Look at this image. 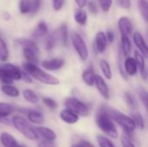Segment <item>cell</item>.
Returning a JSON list of instances; mask_svg holds the SVG:
<instances>
[{"label": "cell", "instance_id": "6da1fadb", "mask_svg": "<svg viewBox=\"0 0 148 147\" xmlns=\"http://www.w3.org/2000/svg\"><path fill=\"white\" fill-rule=\"evenodd\" d=\"M101 110H102L106 114H108L112 120L116 121L122 127V129L125 132V133L127 134V136L131 139V137L133 136V134L136 129L135 124L131 117L122 113L121 112H120L113 107H108V106L101 107Z\"/></svg>", "mask_w": 148, "mask_h": 147}, {"label": "cell", "instance_id": "7a4b0ae2", "mask_svg": "<svg viewBox=\"0 0 148 147\" xmlns=\"http://www.w3.org/2000/svg\"><path fill=\"white\" fill-rule=\"evenodd\" d=\"M23 68L27 74H29L34 79H36V81H38L43 84L56 86V85H58L60 83V81L56 77H55L54 75H51L48 73H46L45 71L42 70L36 64L26 62L23 64Z\"/></svg>", "mask_w": 148, "mask_h": 147}, {"label": "cell", "instance_id": "3957f363", "mask_svg": "<svg viewBox=\"0 0 148 147\" xmlns=\"http://www.w3.org/2000/svg\"><path fill=\"white\" fill-rule=\"evenodd\" d=\"M96 124L98 127L108 136H109L112 139H117L118 138V131L117 128L113 121V120L106 114L102 110L100 109L96 115Z\"/></svg>", "mask_w": 148, "mask_h": 147}, {"label": "cell", "instance_id": "277c9868", "mask_svg": "<svg viewBox=\"0 0 148 147\" xmlns=\"http://www.w3.org/2000/svg\"><path fill=\"white\" fill-rule=\"evenodd\" d=\"M11 123L13 124L15 128L28 139L36 140L38 139V135L36 134L35 129L31 127L29 123L23 117L14 116L11 120Z\"/></svg>", "mask_w": 148, "mask_h": 147}, {"label": "cell", "instance_id": "5b68a950", "mask_svg": "<svg viewBox=\"0 0 148 147\" xmlns=\"http://www.w3.org/2000/svg\"><path fill=\"white\" fill-rule=\"evenodd\" d=\"M65 106L67 109L75 113L78 116H88L90 113V107L76 98H68L65 101Z\"/></svg>", "mask_w": 148, "mask_h": 147}, {"label": "cell", "instance_id": "8992f818", "mask_svg": "<svg viewBox=\"0 0 148 147\" xmlns=\"http://www.w3.org/2000/svg\"><path fill=\"white\" fill-rule=\"evenodd\" d=\"M71 41L72 44L74 46V49H75L76 53L78 54L80 59L82 61H86L89 55V51L88 49V46L82 37V36L78 33H73L71 36Z\"/></svg>", "mask_w": 148, "mask_h": 147}, {"label": "cell", "instance_id": "52a82bcc", "mask_svg": "<svg viewBox=\"0 0 148 147\" xmlns=\"http://www.w3.org/2000/svg\"><path fill=\"white\" fill-rule=\"evenodd\" d=\"M97 90L99 91V93L101 94V95L108 100L110 98V92H109V88L108 86L107 85V83L105 82L104 79L101 76V75H95V84Z\"/></svg>", "mask_w": 148, "mask_h": 147}, {"label": "cell", "instance_id": "ba28073f", "mask_svg": "<svg viewBox=\"0 0 148 147\" xmlns=\"http://www.w3.org/2000/svg\"><path fill=\"white\" fill-rule=\"evenodd\" d=\"M118 27L121 36H129L133 33V23L127 16H121L119 19Z\"/></svg>", "mask_w": 148, "mask_h": 147}, {"label": "cell", "instance_id": "9c48e42d", "mask_svg": "<svg viewBox=\"0 0 148 147\" xmlns=\"http://www.w3.org/2000/svg\"><path fill=\"white\" fill-rule=\"evenodd\" d=\"M65 64V60L62 58H53L50 60H46L42 62V67L44 69L56 71L60 69Z\"/></svg>", "mask_w": 148, "mask_h": 147}, {"label": "cell", "instance_id": "30bf717a", "mask_svg": "<svg viewBox=\"0 0 148 147\" xmlns=\"http://www.w3.org/2000/svg\"><path fill=\"white\" fill-rule=\"evenodd\" d=\"M36 134L39 135L42 139L45 140H49V141H55V139H56V133L48 127L45 126H38L36 128H34Z\"/></svg>", "mask_w": 148, "mask_h": 147}, {"label": "cell", "instance_id": "8fae6325", "mask_svg": "<svg viewBox=\"0 0 148 147\" xmlns=\"http://www.w3.org/2000/svg\"><path fill=\"white\" fill-rule=\"evenodd\" d=\"M134 60L136 62L137 68L140 71L141 77L144 79L145 81H147V68H146L145 57L138 50H136L134 52Z\"/></svg>", "mask_w": 148, "mask_h": 147}, {"label": "cell", "instance_id": "7c38bea8", "mask_svg": "<svg viewBox=\"0 0 148 147\" xmlns=\"http://www.w3.org/2000/svg\"><path fill=\"white\" fill-rule=\"evenodd\" d=\"M134 42L135 43V45L137 46V48L139 49V50L140 51V53L144 56V57H147L148 55V48L143 36H141L140 33L139 32H134Z\"/></svg>", "mask_w": 148, "mask_h": 147}, {"label": "cell", "instance_id": "4fadbf2b", "mask_svg": "<svg viewBox=\"0 0 148 147\" xmlns=\"http://www.w3.org/2000/svg\"><path fill=\"white\" fill-rule=\"evenodd\" d=\"M107 38L105 36V33L102 31H99L96 34L95 41V51L98 53H103L107 48Z\"/></svg>", "mask_w": 148, "mask_h": 147}, {"label": "cell", "instance_id": "5bb4252c", "mask_svg": "<svg viewBox=\"0 0 148 147\" xmlns=\"http://www.w3.org/2000/svg\"><path fill=\"white\" fill-rule=\"evenodd\" d=\"M4 71L10 75V77L13 81H18L21 80V75H22V70H20L19 68L16 66L11 64V63H6L2 67Z\"/></svg>", "mask_w": 148, "mask_h": 147}, {"label": "cell", "instance_id": "9a60e30c", "mask_svg": "<svg viewBox=\"0 0 148 147\" xmlns=\"http://www.w3.org/2000/svg\"><path fill=\"white\" fill-rule=\"evenodd\" d=\"M60 118L63 122H65L67 124H69V125L75 124L79 120V116L77 114H75V113L71 112L70 110L67 109V108L61 111Z\"/></svg>", "mask_w": 148, "mask_h": 147}, {"label": "cell", "instance_id": "2e32d148", "mask_svg": "<svg viewBox=\"0 0 148 147\" xmlns=\"http://www.w3.org/2000/svg\"><path fill=\"white\" fill-rule=\"evenodd\" d=\"M123 68L127 75H130V76L135 75L137 74L138 68H137V64H136L134 58L127 57L123 64Z\"/></svg>", "mask_w": 148, "mask_h": 147}, {"label": "cell", "instance_id": "e0dca14e", "mask_svg": "<svg viewBox=\"0 0 148 147\" xmlns=\"http://www.w3.org/2000/svg\"><path fill=\"white\" fill-rule=\"evenodd\" d=\"M0 141L4 147H15L18 144L15 138L6 132L0 133Z\"/></svg>", "mask_w": 148, "mask_h": 147}, {"label": "cell", "instance_id": "ac0fdd59", "mask_svg": "<svg viewBox=\"0 0 148 147\" xmlns=\"http://www.w3.org/2000/svg\"><path fill=\"white\" fill-rule=\"evenodd\" d=\"M95 74L94 72V68L92 66H89V68H88L82 73V80L89 87L95 84Z\"/></svg>", "mask_w": 148, "mask_h": 147}, {"label": "cell", "instance_id": "d6986e66", "mask_svg": "<svg viewBox=\"0 0 148 147\" xmlns=\"http://www.w3.org/2000/svg\"><path fill=\"white\" fill-rule=\"evenodd\" d=\"M29 120L36 125H42L44 123V116L42 113L37 111H29L28 113Z\"/></svg>", "mask_w": 148, "mask_h": 147}, {"label": "cell", "instance_id": "ffe728a7", "mask_svg": "<svg viewBox=\"0 0 148 147\" xmlns=\"http://www.w3.org/2000/svg\"><path fill=\"white\" fill-rule=\"evenodd\" d=\"M48 31H49V29H48L47 24L44 22H40V23H38L37 26L34 29V31L32 33V36L35 38H40V37H42L45 35H47Z\"/></svg>", "mask_w": 148, "mask_h": 147}, {"label": "cell", "instance_id": "44dd1931", "mask_svg": "<svg viewBox=\"0 0 148 147\" xmlns=\"http://www.w3.org/2000/svg\"><path fill=\"white\" fill-rule=\"evenodd\" d=\"M124 100L126 101L127 106L133 111V112H138V103L134 97V95L130 92H126L124 94Z\"/></svg>", "mask_w": 148, "mask_h": 147}, {"label": "cell", "instance_id": "7402d4cb", "mask_svg": "<svg viewBox=\"0 0 148 147\" xmlns=\"http://www.w3.org/2000/svg\"><path fill=\"white\" fill-rule=\"evenodd\" d=\"M58 34L60 36V39H61L62 45L64 47H68L69 46V30L65 23H62L58 29Z\"/></svg>", "mask_w": 148, "mask_h": 147}, {"label": "cell", "instance_id": "603a6c76", "mask_svg": "<svg viewBox=\"0 0 148 147\" xmlns=\"http://www.w3.org/2000/svg\"><path fill=\"white\" fill-rule=\"evenodd\" d=\"M75 21L76 22V23H78L79 25H85L87 23L88 21V14L87 12L82 10V9H79L75 11V16H74Z\"/></svg>", "mask_w": 148, "mask_h": 147}, {"label": "cell", "instance_id": "cb8c5ba5", "mask_svg": "<svg viewBox=\"0 0 148 147\" xmlns=\"http://www.w3.org/2000/svg\"><path fill=\"white\" fill-rule=\"evenodd\" d=\"M17 43L19 45H21L23 49H29L35 51L36 53L39 52V49H38L37 44L32 40H29V39H19V40H17Z\"/></svg>", "mask_w": 148, "mask_h": 147}, {"label": "cell", "instance_id": "d4e9b609", "mask_svg": "<svg viewBox=\"0 0 148 147\" xmlns=\"http://www.w3.org/2000/svg\"><path fill=\"white\" fill-rule=\"evenodd\" d=\"M1 91L7 96L10 97H18L20 94L19 90L12 85H3L1 87Z\"/></svg>", "mask_w": 148, "mask_h": 147}, {"label": "cell", "instance_id": "484cf974", "mask_svg": "<svg viewBox=\"0 0 148 147\" xmlns=\"http://www.w3.org/2000/svg\"><path fill=\"white\" fill-rule=\"evenodd\" d=\"M23 56L26 59L27 62L36 65V63L38 62V58H37V55H36L37 53H36L35 51H33L29 49H23Z\"/></svg>", "mask_w": 148, "mask_h": 147}, {"label": "cell", "instance_id": "4316f807", "mask_svg": "<svg viewBox=\"0 0 148 147\" xmlns=\"http://www.w3.org/2000/svg\"><path fill=\"white\" fill-rule=\"evenodd\" d=\"M132 49V43L127 36H121V50L125 56H127Z\"/></svg>", "mask_w": 148, "mask_h": 147}, {"label": "cell", "instance_id": "83f0119b", "mask_svg": "<svg viewBox=\"0 0 148 147\" xmlns=\"http://www.w3.org/2000/svg\"><path fill=\"white\" fill-rule=\"evenodd\" d=\"M23 97L26 101L30 104H36L38 102V96L34 91L30 89H24L23 91Z\"/></svg>", "mask_w": 148, "mask_h": 147}, {"label": "cell", "instance_id": "f1b7e54d", "mask_svg": "<svg viewBox=\"0 0 148 147\" xmlns=\"http://www.w3.org/2000/svg\"><path fill=\"white\" fill-rule=\"evenodd\" d=\"M15 107L11 104L0 102V116L2 117H8L15 111Z\"/></svg>", "mask_w": 148, "mask_h": 147}, {"label": "cell", "instance_id": "f546056e", "mask_svg": "<svg viewBox=\"0 0 148 147\" xmlns=\"http://www.w3.org/2000/svg\"><path fill=\"white\" fill-rule=\"evenodd\" d=\"M100 67H101V69L104 76L108 80H111L113 74H112V70H111V67H110L109 63L106 60L102 59L100 61Z\"/></svg>", "mask_w": 148, "mask_h": 147}, {"label": "cell", "instance_id": "4dcf8cb0", "mask_svg": "<svg viewBox=\"0 0 148 147\" xmlns=\"http://www.w3.org/2000/svg\"><path fill=\"white\" fill-rule=\"evenodd\" d=\"M56 39H57V35L56 32L54 31L51 34H49L46 39V42H45V48L48 51H50L53 49V48L56 45Z\"/></svg>", "mask_w": 148, "mask_h": 147}, {"label": "cell", "instance_id": "1f68e13d", "mask_svg": "<svg viewBox=\"0 0 148 147\" xmlns=\"http://www.w3.org/2000/svg\"><path fill=\"white\" fill-rule=\"evenodd\" d=\"M131 118H132V120H134V122L136 127H139V128L141 129V130H143V129L145 128V121H144V119H143L142 115H141L139 112H134V113H133Z\"/></svg>", "mask_w": 148, "mask_h": 147}, {"label": "cell", "instance_id": "d6a6232c", "mask_svg": "<svg viewBox=\"0 0 148 147\" xmlns=\"http://www.w3.org/2000/svg\"><path fill=\"white\" fill-rule=\"evenodd\" d=\"M138 7L141 16L144 20L147 22L148 20V3L147 0H138Z\"/></svg>", "mask_w": 148, "mask_h": 147}, {"label": "cell", "instance_id": "836d02e7", "mask_svg": "<svg viewBox=\"0 0 148 147\" xmlns=\"http://www.w3.org/2000/svg\"><path fill=\"white\" fill-rule=\"evenodd\" d=\"M9 58V50L6 42L0 38V61L6 62Z\"/></svg>", "mask_w": 148, "mask_h": 147}, {"label": "cell", "instance_id": "e575fe53", "mask_svg": "<svg viewBox=\"0 0 148 147\" xmlns=\"http://www.w3.org/2000/svg\"><path fill=\"white\" fill-rule=\"evenodd\" d=\"M19 10L21 14H27L31 11V3L30 0H20L19 2Z\"/></svg>", "mask_w": 148, "mask_h": 147}, {"label": "cell", "instance_id": "d590c367", "mask_svg": "<svg viewBox=\"0 0 148 147\" xmlns=\"http://www.w3.org/2000/svg\"><path fill=\"white\" fill-rule=\"evenodd\" d=\"M97 142L100 147H116L110 139L101 135L97 136Z\"/></svg>", "mask_w": 148, "mask_h": 147}, {"label": "cell", "instance_id": "8d00e7d4", "mask_svg": "<svg viewBox=\"0 0 148 147\" xmlns=\"http://www.w3.org/2000/svg\"><path fill=\"white\" fill-rule=\"evenodd\" d=\"M0 81L4 83V85H11L14 81L3 68H0Z\"/></svg>", "mask_w": 148, "mask_h": 147}, {"label": "cell", "instance_id": "74e56055", "mask_svg": "<svg viewBox=\"0 0 148 147\" xmlns=\"http://www.w3.org/2000/svg\"><path fill=\"white\" fill-rule=\"evenodd\" d=\"M112 0H99V4L103 12H108L112 6Z\"/></svg>", "mask_w": 148, "mask_h": 147}, {"label": "cell", "instance_id": "f35d334b", "mask_svg": "<svg viewBox=\"0 0 148 147\" xmlns=\"http://www.w3.org/2000/svg\"><path fill=\"white\" fill-rule=\"evenodd\" d=\"M42 102L44 103V105L49 107V109L51 110H54L57 107V103L51 98H49V97H44L42 99Z\"/></svg>", "mask_w": 148, "mask_h": 147}, {"label": "cell", "instance_id": "ab89813d", "mask_svg": "<svg viewBox=\"0 0 148 147\" xmlns=\"http://www.w3.org/2000/svg\"><path fill=\"white\" fill-rule=\"evenodd\" d=\"M121 144H122L123 147H135V146L133 144L131 139L128 138L127 135L121 136Z\"/></svg>", "mask_w": 148, "mask_h": 147}, {"label": "cell", "instance_id": "60d3db41", "mask_svg": "<svg viewBox=\"0 0 148 147\" xmlns=\"http://www.w3.org/2000/svg\"><path fill=\"white\" fill-rule=\"evenodd\" d=\"M117 4L125 9V10H130L131 8V0H116Z\"/></svg>", "mask_w": 148, "mask_h": 147}, {"label": "cell", "instance_id": "b9f144b4", "mask_svg": "<svg viewBox=\"0 0 148 147\" xmlns=\"http://www.w3.org/2000/svg\"><path fill=\"white\" fill-rule=\"evenodd\" d=\"M42 4V0H33V3H31V12L32 14H36L38 12L40 7Z\"/></svg>", "mask_w": 148, "mask_h": 147}, {"label": "cell", "instance_id": "7bdbcfd3", "mask_svg": "<svg viewBox=\"0 0 148 147\" xmlns=\"http://www.w3.org/2000/svg\"><path fill=\"white\" fill-rule=\"evenodd\" d=\"M140 97L141 99V101H143L144 103V106L146 107H147V100H148V95H147V92L143 89V88H140Z\"/></svg>", "mask_w": 148, "mask_h": 147}, {"label": "cell", "instance_id": "ee69618b", "mask_svg": "<svg viewBox=\"0 0 148 147\" xmlns=\"http://www.w3.org/2000/svg\"><path fill=\"white\" fill-rule=\"evenodd\" d=\"M38 147H56L55 144L53 141H49V140H45V139H42L38 142L37 144Z\"/></svg>", "mask_w": 148, "mask_h": 147}, {"label": "cell", "instance_id": "f6af8a7d", "mask_svg": "<svg viewBox=\"0 0 148 147\" xmlns=\"http://www.w3.org/2000/svg\"><path fill=\"white\" fill-rule=\"evenodd\" d=\"M71 147H95V146H94V145H92L90 142H88V141H87V140L82 139V140H80L78 143H76V144L73 145Z\"/></svg>", "mask_w": 148, "mask_h": 147}, {"label": "cell", "instance_id": "bcb514c9", "mask_svg": "<svg viewBox=\"0 0 148 147\" xmlns=\"http://www.w3.org/2000/svg\"><path fill=\"white\" fill-rule=\"evenodd\" d=\"M87 4H88V10H89L93 15H96L97 12H98V10H97V6H96V4L95 3V2L91 0V1H89L88 3H87Z\"/></svg>", "mask_w": 148, "mask_h": 147}, {"label": "cell", "instance_id": "7dc6e473", "mask_svg": "<svg viewBox=\"0 0 148 147\" xmlns=\"http://www.w3.org/2000/svg\"><path fill=\"white\" fill-rule=\"evenodd\" d=\"M52 2H53V8L56 11L60 10L63 7L64 0H52Z\"/></svg>", "mask_w": 148, "mask_h": 147}, {"label": "cell", "instance_id": "c3c4849f", "mask_svg": "<svg viewBox=\"0 0 148 147\" xmlns=\"http://www.w3.org/2000/svg\"><path fill=\"white\" fill-rule=\"evenodd\" d=\"M106 36V38H107V41L108 42H113L114 40V34L112 30H108L107 33L105 34Z\"/></svg>", "mask_w": 148, "mask_h": 147}, {"label": "cell", "instance_id": "681fc988", "mask_svg": "<svg viewBox=\"0 0 148 147\" xmlns=\"http://www.w3.org/2000/svg\"><path fill=\"white\" fill-rule=\"evenodd\" d=\"M21 79H23L24 81H26V82H28V83H30L31 81H32V80H31V77H30V75H29V74H27L24 70L23 71H22V75H21Z\"/></svg>", "mask_w": 148, "mask_h": 147}, {"label": "cell", "instance_id": "f907efd6", "mask_svg": "<svg viewBox=\"0 0 148 147\" xmlns=\"http://www.w3.org/2000/svg\"><path fill=\"white\" fill-rule=\"evenodd\" d=\"M75 2L77 4V6L79 7V9H83L88 3L87 0H75Z\"/></svg>", "mask_w": 148, "mask_h": 147}, {"label": "cell", "instance_id": "816d5d0a", "mask_svg": "<svg viewBox=\"0 0 148 147\" xmlns=\"http://www.w3.org/2000/svg\"><path fill=\"white\" fill-rule=\"evenodd\" d=\"M0 124L5 125V126H9L10 124V119H8V117H2V116H0Z\"/></svg>", "mask_w": 148, "mask_h": 147}, {"label": "cell", "instance_id": "f5cc1de1", "mask_svg": "<svg viewBox=\"0 0 148 147\" xmlns=\"http://www.w3.org/2000/svg\"><path fill=\"white\" fill-rule=\"evenodd\" d=\"M3 16H5V19H10V16L7 12H5V13L3 14Z\"/></svg>", "mask_w": 148, "mask_h": 147}, {"label": "cell", "instance_id": "db71d44e", "mask_svg": "<svg viewBox=\"0 0 148 147\" xmlns=\"http://www.w3.org/2000/svg\"><path fill=\"white\" fill-rule=\"evenodd\" d=\"M15 147H25V146H21V145L17 144V145H16V146H15Z\"/></svg>", "mask_w": 148, "mask_h": 147}]
</instances>
